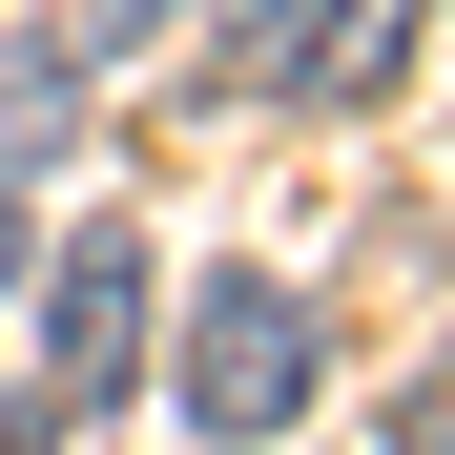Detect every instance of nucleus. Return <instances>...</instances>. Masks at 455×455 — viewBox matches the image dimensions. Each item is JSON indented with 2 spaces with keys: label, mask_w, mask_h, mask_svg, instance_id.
Here are the masks:
<instances>
[{
  "label": "nucleus",
  "mask_w": 455,
  "mask_h": 455,
  "mask_svg": "<svg viewBox=\"0 0 455 455\" xmlns=\"http://www.w3.org/2000/svg\"><path fill=\"white\" fill-rule=\"evenodd\" d=\"M0 455H42V414H0Z\"/></svg>",
  "instance_id": "nucleus-6"
},
{
  "label": "nucleus",
  "mask_w": 455,
  "mask_h": 455,
  "mask_svg": "<svg viewBox=\"0 0 455 455\" xmlns=\"http://www.w3.org/2000/svg\"><path fill=\"white\" fill-rule=\"evenodd\" d=\"M290 414H311V290L207 269V311H187V435L207 455H269Z\"/></svg>",
  "instance_id": "nucleus-1"
},
{
  "label": "nucleus",
  "mask_w": 455,
  "mask_h": 455,
  "mask_svg": "<svg viewBox=\"0 0 455 455\" xmlns=\"http://www.w3.org/2000/svg\"><path fill=\"white\" fill-rule=\"evenodd\" d=\"M124 372H145V249H124V228H84V249L42 269V394L104 414Z\"/></svg>",
  "instance_id": "nucleus-3"
},
{
  "label": "nucleus",
  "mask_w": 455,
  "mask_h": 455,
  "mask_svg": "<svg viewBox=\"0 0 455 455\" xmlns=\"http://www.w3.org/2000/svg\"><path fill=\"white\" fill-rule=\"evenodd\" d=\"M228 62L269 104H372L414 84V0H228Z\"/></svg>",
  "instance_id": "nucleus-2"
},
{
  "label": "nucleus",
  "mask_w": 455,
  "mask_h": 455,
  "mask_svg": "<svg viewBox=\"0 0 455 455\" xmlns=\"http://www.w3.org/2000/svg\"><path fill=\"white\" fill-rule=\"evenodd\" d=\"M0 269H21V166H0Z\"/></svg>",
  "instance_id": "nucleus-5"
},
{
  "label": "nucleus",
  "mask_w": 455,
  "mask_h": 455,
  "mask_svg": "<svg viewBox=\"0 0 455 455\" xmlns=\"http://www.w3.org/2000/svg\"><path fill=\"white\" fill-rule=\"evenodd\" d=\"M394 455H455V352H435L414 394H394Z\"/></svg>",
  "instance_id": "nucleus-4"
}]
</instances>
